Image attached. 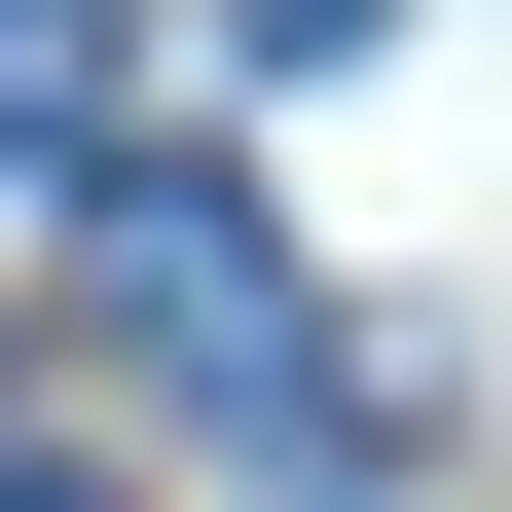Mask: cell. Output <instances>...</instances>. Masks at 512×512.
I'll use <instances>...</instances> for the list:
<instances>
[{
  "label": "cell",
  "instance_id": "277c9868",
  "mask_svg": "<svg viewBox=\"0 0 512 512\" xmlns=\"http://www.w3.org/2000/svg\"><path fill=\"white\" fill-rule=\"evenodd\" d=\"M293 37H330V0H293Z\"/></svg>",
  "mask_w": 512,
  "mask_h": 512
},
{
  "label": "cell",
  "instance_id": "3957f363",
  "mask_svg": "<svg viewBox=\"0 0 512 512\" xmlns=\"http://www.w3.org/2000/svg\"><path fill=\"white\" fill-rule=\"evenodd\" d=\"M0 512H110V476H37V439H0Z\"/></svg>",
  "mask_w": 512,
  "mask_h": 512
},
{
  "label": "cell",
  "instance_id": "6da1fadb",
  "mask_svg": "<svg viewBox=\"0 0 512 512\" xmlns=\"http://www.w3.org/2000/svg\"><path fill=\"white\" fill-rule=\"evenodd\" d=\"M110 293H147V366H183V403H293V439H330V293L256 256V183L110 147Z\"/></svg>",
  "mask_w": 512,
  "mask_h": 512
},
{
  "label": "cell",
  "instance_id": "7a4b0ae2",
  "mask_svg": "<svg viewBox=\"0 0 512 512\" xmlns=\"http://www.w3.org/2000/svg\"><path fill=\"white\" fill-rule=\"evenodd\" d=\"M0 183H110V0H0Z\"/></svg>",
  "mask_w": 512,
  "mask_h": 512
}]
</instances>
